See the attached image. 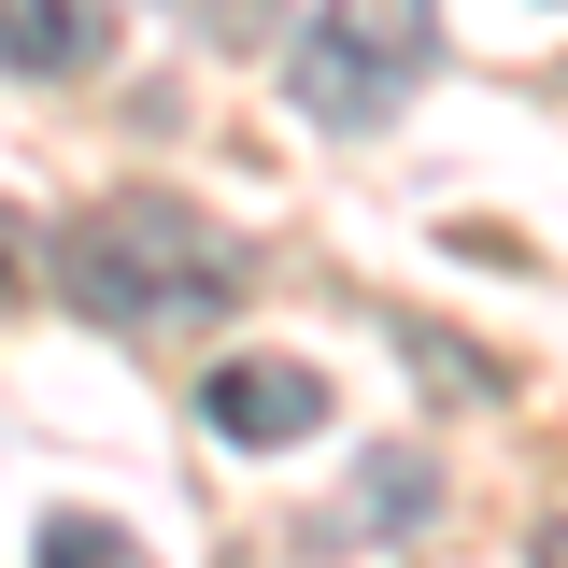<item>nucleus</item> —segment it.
Segmentation results:
<instances>
[{
    "label": "nucleus",
    "instance_id": "nucleus-4",
    "mask_svg": "<svg viewBox=\"0 0 568 568\" xmlns=\"http://www.w3.org/2000/svg\"><path fill=\"white\" fill-rule=\"evenodd\" d=\"M426 497H440V469H426V455H369V469H355V484L313 511V540H327V555H355V540H398V526H426Z\"/></svg>",
    "mask_w": 568,
    "mask_h": 568
},
{
    "label": "nucleus",
    "instance_id": "nucleus-6",
    "mask_svg": "<svg viewBox=\"0 0 568 568\" xmlns=\"http://www.w3.org/2000/svg\"><path fill=\"white\" fill-rule=\"evenodd\" d=\"M200 14H213V29H256V0H200Z\"/></svg>",
    "mask_w": 568,
    "mask_h": 568
},
{
    "label": "nucleus",
    "instance_id": "nucleus-2",
    "mask_svg": "<svg viewBox=\"0 0 568 568\" xmlns=\"http://www.w3.org/2000/svg\"><path fill=\"white\" fill-rule=\"evenodd\" d=\"M426 58H440V0H327L284 43V85H298L313 129H384L426 85Z\"/></svg>",
    "mask_w": 568,
    "mask_h": 568
},
{
    "label": "nucleus",
    "instance_id": "nucleus-5",
    "mask_svg": "<svg viewBox=\"0 0 568 568\" xmlns=\"http://www.w3.org/2000/svg\"><path fill=\"white\" fill-rule=\"evenodd\" d=\"M100 29H114V0H0L14 71H85V58H100Z\"/></svg>",
    "mask_w": 568,
    "mask_h": 568
},
{
    "label": "nucleus",
    "instance_id": "nucleus-3",
    "mask_svg": "<svg viewBox=\"0 0 568 568\" xmlns=\"http://www.w3.org/2000/svg\"><path fill=\"white\" fill-rule=\"evenodd\" d=\"M200 426H213V440H242V455H284V440L327 426V384H313L298 355H227V369L200 384Z\"/></svg>",
    "mask_w": 568,
    "mask_h": 568
},
{
    "label": "nucleus",
    "instance_id": "nucleus-1",
    "mask_svg": "<svg viewBox=\"0 0 568 568\" xmlns=\"http://www.w3.org/2000/svg\"><path fill=\"white\" fill-rule=\"evenodd\" d=\"M58 298H71V313H100V327H129V342H171V327L242 313V298H256V256H242L213 213L129 185V200H100V213L58 242Z\"/></svg>",
    "mask_w": 568,
    "mask_h": 568
},
{
    "label": "nucleus",
    "instance_id": "nucleus-7",
    "mask_svg": "<svg viewBox=\"0 0 568 568\" xmlns=\"http://www.w3.org/2000/svg\"><path fill=\"white\" fill-rule=\"evenodd\" d=\"M540 568H568V526H555V540H540Z\"/></svg>",
    "mask_w": 568,
    "mask_h": 568
}]
</instances>
